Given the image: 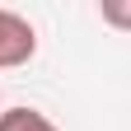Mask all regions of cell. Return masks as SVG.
<instances>
[{
	"instance_id": "3957f363",
	"label": "cell",
	"mask_w": 131,
	"mask_h": 131,
	"mask_svg": "<svg viewBox=\"0 0 131 131\" xmlns=\"http://www.w3.org/2000/svg\"><path fill=\"white\" fill-rule=\"evenodd\" d=\"M98 14H103V24L131 33V0H103V5H98Z\"/></svg>"
},
{
	"instance_id": "6da1fadb",
	"label": "cell",
	"mask_w": 131,
	"mask_h": 131,
	"mask_svg": "<svg viewBox=\"0 0 131 131\" xmlns=\"http://www.w3.org/2000/svg\"><path fill=\"white\" fill-rule=\"evenodd\" d=\"M38 52V33L24 14L0 9V70H14V66H28Z\"/></svg>"
},
{
	"instance_id": "7a4b0ae2",
	"label": "cell",
	"mask_w": 131,
	"mask_h": 131,
	"mask_svg": "<svg viewBox=\"0 0 131 131\" xmlns=\"http://www.w3.org/2000/svg\"><path fill=\"white\" fill-rule=\"evenodd\" d=\"M0 131H61V126L38 108H5L0 112Z\"/></svg>"
}]
</instances>
